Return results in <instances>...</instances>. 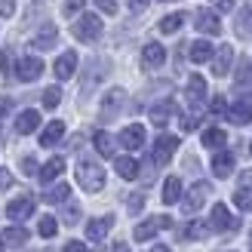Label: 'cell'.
I'll list each match as a JSON object with an SVG mask.
<instances>
[{
    "instance_id": "obj_1",
    "label": "cell",
    "mask_w": 252,
    "mask_h": 252,
    "mask_svg": "<svg viewBox=\"0 0 252 252\" xmlns=\"http://www.w3.org/2000/svg\"><path fill=\"white\" fill-rule=\"evenodd\" d=\"M77 182H80V188L83 191H90V194H95V191H102L105 188V169L98 166L95 160H80L77 163Z\"/></svg>"
},
{
    "instance_id": "obj_2",
    "label": "cell",
    "mask_w": 252,
    "mask_h": 252,
    "mask_svg": "<svg viewBox=\"0 0 252 252\" xmlns=\"http://www.w3.org/2000/svg\"><path fill=\"white\" fill-rule=\"evenodd\" d=\"M74 37H77L80 43H95L98 37H102V19H98L95 12H83V16L74 22Z\"/></svg>"
},
{
    "instance_id": "obj_3",
    "label": "cell",
    "mask_w": 252,
    "mask_h": 252,
    "mask_svg": "<svg viewBox=\"0 0 252 252\" xmlns=\"http://www.w3.org/2000/svg\"><path fill=\"white\" fill-rule=\"evenodd\" d=\"M209 228L219 231V234L221 231H237V228H240V221L231 216L224 203H216V206H212V216H209Z\"/></svg>"
},
{
    "instance_id": "obj_4",
    "label": "cell",
    "mask_w": 252,
    "mask_h": 252,
    "mask_svg": "<svg viewBox=\"0 0 252 252\" xmlns=\"http://www.w3.org/2000/svg\"><path fill=\"white\" fill-rule=\"evenodd\" d=\"M172 224V219L169 216H154V219H148V221H142V224H135V231H132V237L138 243H145V240H151L160 228H169Z\"/></svg>"
},
{
    "instance_id": "obj_5",
    "label": "cell",
    "mask_w": 252,
    "mask_h": 252,
    "mask_svg": "<svg viewBox=\"0 0 252 252\" xmlns=\"http://www.w3.org/2000/svg\"><path fill=\"white\" fill-rule=\"evenodd\" d=\"M224 114H228V120H231L234 126H246V123H252V93H246L240 102L231 105Z\"/></svg>"
},
{
    "instance_id": "obj_6",
    "label": "cell",
    "mask_w": 252,
    "mask_h": 252,
    "mask_svg": "<svg viewBox=\"0 0 252 252\" xmlns=\"http://www.w3.org/2000/svg\"><path fill=\"white\" fill-rule=\"evenodd\" d=\"M175 148H179V135H160L154 142V163L157 166H166L169 157L175 154Z\"/></svg>"
},
{
    "instance_id": "obj_7",
    "label": "cell",
    "mask_w": 252,
    "mask_h": 252,
    "mask_svg": "<svg viewBox=\"0 0 252 252\" xmlns=\"http://www.w3.org/2000/svg\"><path fill=\"white\" fill-rule=\"evenodd\" d=\"M209 197V182H197L191 191H188V197H185V203H182V209L188 212V216H194V212L203 206V200Z\"/></svg>"
},
{
    "instance_id": "obj_8",
    "label": "cell",
    "mask_w": 252,
    "mask_h": 252,
    "mask_svg": "<svg viewBox=\"0 0 252 252\" xmlns=\"http://www.w3.org/2000/svg\"><path fill=\"white\" fill-rule=\"evenodd\" d=\"M212 74L216 77H224V74L231 71V62H234V46L231 43H224V46H219V53H212Z\"/></svg>"
},
{
    "instance_id": "obj_9",
    "label": "cell",
    "mask_w": 252,
    "mask_h": 252,
    "mask_svg": "<svg viewBox=\"0 0 252 252\" xmlns=\"http://www.w3.org/2000/svg\"><path fill=\"white\" fill-rule=\"evenodd\" d=\"M40 74H43V62H40V59H34V56L19 59V65H16V77H19V80L31 83V80L40 77Z\"/></svg>"
},
{
    "instance_id": "obj_10",
    "label": "cell",
    "mask_w": 252,
    "mask_h": 252,
    "mask_svg": "<svg viewBox=\"0 0 252 252\" xmlns=\"http://www.w3.org/2000/svg\"><path fill=\"white\" fill-rule=\"evenodd\" d=\"M114 228V219L111 216H102V219H93L90 224H86V240L90 243H102L105 237H108V231Z\"/></svg>"
},
{
    "instance_id": "obj_11",
    "label": "cell",
    "mask_w": 252,
    "mask_h": 252,
    "mask_svg": "<svg viewBox=\"0 0 252 252\" xmlns=\"http://www.w3.org/2000/svg\"><path fill=\"white\" fill-rule=\"evenodd\" d=\"M194 28H197L200 34H219V31H221V22H219L216 12L197 9V12H194Z\"/></svg>"
},
{
    "instance_id": "obj_12",
    "label": "cell",
    "mask_w": 252,
    "mask_h": 252,
    "mask_svg": "<svg viewBox=\"0 0 252 252\" xmlns=\"http://www.w3.org/2000/svg\"><path fill=\"white\" fill-rule=\"evenodd\" d=\"M31 212H34V200H31V197H16V200H9V206H6V216H9L12 221L31 219Z\"/></svg>"
},
{
    "instance_id": "obj_13",
    "label": "cell",
    "mask_w": 252,
    "mask_h": 252,
    "mask_svg": "<svg viewBox=\"0 0 252 252\" xmlns=\"http://www.w3.org/2000/svg\"><path fill=\"white\" fill-rule=\"evenodd\" d=\"M123 102H126V93H123V90H111V93L105 95V102H102V120H114V117L120 114Z\"/></svg>"
},
{
    "instance_id": "obj_14",
    "label": "cell",
    "mask_w": 252,
    "mask_h": 252,
    "mask_svg": "<svg viewBox=\"0 0 252 252\" xmlns=\"http://www.w3.org/2000/svg\"><path fill=\"white\" fill-rule=\"evenodd\" d=\"M120 145L129 148V151H138V148L145 145V126H138V123L126 126V129L120 132Z\"/></svg>"
},
{
    "instance_id": "obj_15",
    "label": "cell",
    "mask_w": 252,
    "mask_h": 252,
    "mask_svg": "<svg viewBox=\"0 0 252 252\" xmlns=\"http://www.w3.org/2000/svg\"><path fill=\"white\" fill-rule=\"evenodd\" d=\"M53 71H56V77H59V80H68L71 74L77 71V53H74V49H68V53H62Z\"/></svg>"
},
{
    "instance_id": "obj_16",
    "label": "cell",
    "mask_w": 252,
    "mask_h": 252,
    "mask_svg": "<svg viewBox=\"0 0 252 252\" xmlns=\"http://www.w3.org/2000/svg\"><path fill=\"white\" fill-rule=\"evenodd\" d=\"M163 62H166V49H163L160 43H148V46L142 49V65H145V68L154 71V68L163 65Z\"/></svg>"
},
{
    "instance_id": "obj_17",
    "label": "cell",
    "mask_w": 252,
    "mask_h": 252,
    "mask_svg": "<svg viewBox=\"0 0 252 252\" xmlns=\"http://www.w3.org/2000/svg\"><path fill=\"white\" fill-rule=\"evenodd\" d=\"M62 172H65V160H62V157H53V160H46V163H43L37 175H40V182H43V185H49V182H56Z\"/></svg>"
},
{
    "instance_id": "obj_18",
    "label": "cell",
    "mask_w": 252,
    "mask_h": 252,
    "mask_svg": "<svg viewBox=\"0 0 252 252\" xmlns=\"http://www.w3.org/2000/svg\"><path fill=\"white\" fill-rule=\"evenodd\" d=\"M172 114H175V105H172V98H166V102H160V105L151 108V123L163 129V126L169 123V117H172Z\"/></svg>"
},
{
    "instance_id": "obj_19",
    "label": "cell",
    "mask_w": 252,
    "mask_h": 252,
    "mask_svg": "<svg viewBox=\"0 0 252 252\" xmlns=\"http://www.w3.org/2000/svg\"><path fill=\"white\" fill-rule=\"evenodd\" d=\"M37 126H40V114H37V111H22L16 117V132L19 135H31Z\"/></svg>"
},
{
    "instance_id": "obj_20",
    "label": "cell",
    "mask_w": 252,
    "mask_h": 252,
    "mask_svg": "<svg viewBox=\"0 0 252 252\" xmlns=\"http://www.w3.org/2000/svg\"><path fill=\"white\" fill-rule=\"evenodd\" d=\"M212 172H216L219 179H228V175L234 172V154H228V151H219V154L212 157Z\"/></svg>"
},
{
    "instance_id": "obj_21",
    "label": "cell",
    "mask_w": 252,
    "mask_h": 252,
    "mask_svg": "<svg viewBox=\"0 0 252 252\" xmlns=\"http://www.w3.org/2000/svg\"><path fill=\"white\" fill-rule=\"evenodd\" d=\"M62 135H65V123H62V120H53V123H49L46 129H43L40 145H43V148H53V145L62 142Z\"/></svg>"
},
{
    "instance_id": "obj_22",
    "label": "cell",
    "mask_w": 252,
    "mask_h": 252,
    "mask_svg": "<svg viewBox=\"0 0 252 252\" xmlns=\"http://www.w3.org/2000/svg\"><path fill=\"white\" fill-rule=\"evenodd\" d=\"M182 200V179H175V175H169L166 182H163V203L172 206Z\"/></svg>"
},
{
    "instance_id": "obj_23",
    "label": "cell",
    "mask_w": 252,
    "mask_h": 252,
    "mask_svg": "<svg viewBox=\"0 0 252 252\" xmlns=\"http://www.w3.org/2000/svg\"><path fill=\"white\" fill-rule=\"evenodd\" d=\"M56 40H59V31L53 28V25H46V28L37 34V37H31V46H34V49H53Z\"/></svg>"
},
{
    "instance_id": "obj_24",
    "label": "cell",
    "mask_w": 252,
    "mask_h": 252,
    "mask_svg": "<svg viewBox=\"0 0 252 252\" xmlns=\"http://www.w3.org/2000/svg\"><path fill=\"white\" fill-rule=\"evenodd\" d=\"M114 166H117V175L126 179V182H132L135 175H138V160H132V157H117Z\"/></svg>"
},
{
    "instance_id": "obj_25",
    "label": "cell",
    "mask_w": 252,
    "mask_h": 252,
    "mask_svg": "<svg viewBox=\"0 0 252 252\" xmlns=\"http://www.w3.org/2000/svg\"><path fill=\"white\" fill-rule=\"evenodd\" d=\"M206 95V80L200 77V74H194L191 80H188V98H191V105H200Z\"/></svg>"
},
{
    "instance_id": "obj_26",
    "label": "cell",
    "mask_w": 252,
    "mask_h": 252,
    "mask_svg": "<svg viewBox=\"0 0 252 252\" xmlns=\"http://www.w3.org/2000/svg\"><path fill=\"white\" fill-rule=\"evenodd\" d=\"M212 53H216V49H212L209 40H197V43H191V62H194V65H203V62H209Z\"/></svg>"
},
{
    "instance_id": "obj_27",
    "label": "cell",
    "mask_w": 252,
    "mask_h": 252,
    "mask_svg": "<svg viewBox=\"0 0 252 252\" xmlns=\"http://www.w3.org/2000/svg\"><path fill=\"white\" fill-rule=\"evenodd\" d=\"M95 151H98L102 157H114V151H117V142H114V138H111L105 129H98V132H95Z\"/></svg>"
},
{
    "instance_id": "obj_28",
    "label": "cell",
    "mask_w": 252,
    "mask_h": 252,
    "mask_svg": "<svg viewBox=\"0 0 252 252\" xmlns=\"http://www.w3.org/2000/svg\"><path fill=\"white\" fill-rule=\"evenodd\" d=\"M209 234H212L209 221H200V219H194V221L185 228V237H188V240H203V237H209Z\"/></svg>"
},
{
    "instance_id": "obj_29",
    "label": "cell",
    "mask_w": 252,
    "mask_h": 252,
    "mask_svg": "<svg viewBox=\"0 0 252 252\" xmlns=\"http://www.w3.org/2000/svg\"><path fill=\"white\" fill-rule=\"evenodd\" d=\"M28 231L25 228H19V224H9V228L3 231V243H9V246H22V243H28Z\"/></svg>"
},
{
    "instance_id": "obj_30",
    "label": "cell",
    "mask_w": 252,
    "mask_h": 252,
    "mask_svg": "<svg viewBox=\"0 0 252 252\" xmlns=\"http://www.w3.org/2000/svg\"><path fill=\"white\" fill-rule=\"evenodd\" d=\"M224 142H228V132L219 129V126H212V129H206V132H203V145H206V148H212V151H219Z\"/></svg>"
},
{
    "instance_id": "obj_31",
    "label": "cell",
    "mask_w": 252,
    "mask_h": 252,
    "mask_svg": "<svg viewBox=\"0 0 252 252\" xmlns=\"http://www.w3.org/2000/svg\"><path fill=\"white\" fill-rule=\"evenodd\" d=\"M68 194H71V185H53V188H46V194H43V200L46 203H65L68 200Z\"/></svg>"
},
{
    "instance_id": "obj_32",
    "label": "cell",
    "mask_w": 252,
    "mask_h": 252,
    "mask_svg": "<svg viewBox=\"0 0 252 252\" xmlns=\"http://www.w3.org/2000/svg\"><path fill=\"white\" fill-rule=\"evenodd\" d=\"M185 25V12H172V16L160 19V34H175Z\"/></svg>"
},
{
    "instance_id": "obj_33",
    "label": "cell",
    "mask_w": 252,
    "mask_h": 252,
    "mask_svg": "<svg viewBox=\"0 0 252 252\" xmlns=\"http://www.w3.org/2000/svg\"><path fill=\"white\" fill-rule=\"evenodd\" d=\"M37 231H40V237H46V240H49V237H56L59 221H56L53 216H43V219H40V224H37Z\"/></svg>"
},
{
    "instance_id": "obj_34",
    "label": "cell",
    "mask_w": 252,
    "mask_h": 252,
    "mask_svg": "<svg viewBox=\"0 0 252 252\" xmlns=\"http://www.w3.org/2000/svg\"><path fill=\"white\" fill-rule=\"evenodd\" d=\"M234 203L240 206V209H252V185H249V188H237Z\"/></svg>"
},
{
    "instance_id": "obj_35",
    "label": "cell",
    "mask_w": 252,
    "mask_h": 252,
    "mask_svg": "<svg viewBox=\"0 0 252 252\" xmlns=\"http://www.w3.org/2000/svg\"><path fill=\"white\" fill-rule=\"evenodd\" d=\"M197 126H200V105H194L191 114H185V117H182V129H185V132L197 129Z\"/></svg>"
},
{
    "instance_id": "obj_36",
    "label": "cell",
    "mask_w": 252,
    "mask_h": 252,
    "mask_svg": "<svg viewBox=\"0 0 252 252\" xmlns=\"http://www.w3.org/2000/svg\"><path fill=\"white\" fill-rule=\"evenodd\" d=\"M62 102V90L59 86H49V90L43 93V108H56Z\"/></svg>"
},
{
    "instance_id": "obj_37",
    "label": "cell",
    "mask_w": 252,
    "mask_h": 252,
    "mask_svg": "<svg viewBox=\"0 0 252 252\" xmlns=\"http://www.w3.org/2000/svg\"><path fill=\"white\" fill-rule=\"evenodd\" d=\"M62 219H65V224H77L80 221V206L77 203H68L65 212H62Z\"/></svg>"
},
{
    "instance_id": "obj_38",
    "label": "cell",
    "mask_w": 252,
    "mask_h": 252,
    "mask_svg": "<svg viewBox=\"0 0 252 252\" xmlns=\"http://www.w3.org/2000/svg\"><path fill=\"white\" fill-rule=\"evenodd\" d=\"M126 206H129V212H132V216H135V212H142V206H145V194H132Z\"/></svg>"
},
{
    "instance_id": "obj_39",
    "label": "cell",
    "mask_w": 252,
    "mask_h": 252,
    "mask_svg": "<svg viewBox=\"0 0 252 252\" xmlns=\"http://www.w3.org/2000/svg\"><path fill=\"white\" fill-rule=\"evenodd\" d=\"M86 6V0H65V16H74V12H80Z\"/></svg>"
},
{
    "instance_id": "obj_40",
    "label": "cell",
    "mask_w": 252,
    "mask_h": 252,
    "mask_svg": "<svg viewBox=\"0 0 252 252\" xmlns=\"http://www.w3.org/2000/svg\"><path fill=\"white\" fill-rule=\"evenodd\" d=\"M95 6L102 12H108V16H114V12H117V0H95Z\"/></svg>"
},
{
    "instance_id": "obj_41",
    "label": "cell",
    "mask_w": 252,
    "mask_h": 252,
    "mask_svg": "<svg viewBox=\"0 0 252 252\" xmlns=\"http://www.w3.org/2000/svg\"><path fill=\"white\" fill-rule=\"evenodd\" d=\"M209 111H212V114H224V111H228V102H224L221 95H216V98H212V105H209Z\"/></svg>"
},
{
    "instance_id": "obj_42",
    "label": "cell",
    "mask_w": 252,
    "mask_h": 252,
    "mask_svg": "<svg viewBox=\"0 0 252 252\" xmlns=\"http://www.w3.org/2000/svg\"><path fill=\"white\" fill-rule=\"evenodd\" d=\"M12 12H16V0H0V16L9 19Z\"/></svg>"
},
{
    "instance_id": "obj_43",
    "label": "cell",
    "mask_w": 252,
    "mask_h": 252,
    "mask_svg": "<svg viewBox=\"0 0 252 252\" xmlns=\"http://www.w3.org/2000/svg\"><path fill=\"white\" fill-rule=\"evenodd\" d=\"M12 111V98H6V95H0V123L6 120V114Z\"/></svg>"
},
{
    "instance_id": "obj_44",
    "label": "cell",
    "mask_w": 252,
    "mask_h": 252,
    "mask_svg": "<svg viewBox=\"0 0 252 252\" xmlns=\"http://www.w3.org/2000/svg\"><path fill=\"white\" fill-rule=\"evenodd\" d=\"M22 172H25V175H37V163H34V157H25V160H22Z\"/></svg>"
},
{
    "instance_id": "obj_45",
    "label": "cell",
    "mask_w": 252,
    "mask_h": 252,
    "mask_svg": "<svg viewBox=\"0 0 252 252\" xmlns=\"http://www.w3.org/2000/svg\"><path fill=\"white\" fill-rule=\"evenodd\" d=\"M9 185H12V175H9V169H0V194H3Z\"/></svg>"
},
{
    "instance_id": "obj_46",
    "label": "cell",
    "mask_w": 252,
    "mask_h": 252,
    "mask_svg": "<svg viewBox=\"0 0 252 252\" xmlns=\"http://www.w3.org/2000/svg\"><path fill=\"white\" fill-rule=\"evenodd\" d=\"M212 3H216L219 12H231L234 9V0H212Z\"/></svg>"
},
{
    "instance_id": "obj_47",
    "label": "cell",
    "mask_w": 252,
    "mask_h": 252,
    "mask_svg": "<svg viewBox=\"0 0 252 252\" xmlns=\"http://www.w3.org/2000/svg\"><path fill=\"white\" fill-rule=\"evenodd\" d=\"M148 3H151V0H129V9H132V12H145Z\"/></svg>"
},
{
    "instance_id": "obj_48",
    "label": "cell",
    "mask_w": 252,
    "mask_h": 252,
    "mask_svg": "<svg viewBox=\"0 0 252 252\" xmlns=\"http://www.w3.org/2000/svg\"><path fill=\"white\" fill-rule=\"evenodd\" d=\"M65 252H86V246L80 240H71V243H65Z\"/></svg>"
},
{
    "instance_id": "obj_49",
    "label": "cell",
    "mask_w": 252,
    "mask_h": 252,
    "mask_svg": "<svg viewBox=\"0 0 252 252\" xmlns=\"http://www.w3.org/2000/svg\"><path fill=\"white\" fill-rule=\"evenodd\" d=\"M252 185V169H246L243 175H240V188H249Z\"/></svg>"
},
{
    "instance_id": "obj_50",
    "label": "cell",
    "mask_w": 252,
    "mask_h": 252,
    "mask_svg": "<svg viewBox=\"0 0 252 252\" xmlns=\"http://www.w3.org/2000/svg\"><path fill=\"white\" fill-rule=\"evenodd\" d=\"M151 252H169V246H163V243H157V246L151 249Z\"/></svg>"
},
{
    "instance_id": "obj_51",
    "label": "cell",
    "mask_w": 252,
    "mask_h": 252,
    "mask_svg": "<svg viewBox=\"0 0 252 252\" xmlns=\"http://www.w3.org/2000/svg\"><path fill=\"white\" fill-rule=\"evenodd\" d=\"M114 252H129V249H126V243H117V246H114Z\"/></svg>"
},
{
    "instance_id": "obj_52",
    "label": "cell",
    "mask_w": 252,
    "mask_h": 252,
    "mask_svg": "<svg viewBox=\"0 0 252 252\" xmlns=\"http://www.w3.org/2000/svg\"><path fill=\"white\" fill-rule=\"evenodd\" d=\"M0 252H3V240H0Z\"/></svg>"
},
{
    "instance_id": "obj_53",
    "label": "cell",
    "mask_w": 252,
    "mask_h": 252,
    "mask_svg": "<svg viewBox=\"0 0 252 252\" xmlns=\"http://www.w3.org/2000/svg\"><path fill=\"white\" fill-rule=\"evenodd\" d=\"M249 249H252V237H249Z\"/></svg>"
},
{
    "instance_id": "obj_54",
    "label": "cell",
    "mask_w": 252,
    "mask_h": 252,
    "mask_svg": "<svg viewBox=\"0 0 252 252\" xmlns=\"http://www.w3.org/2000/svg\"><path fill=\"white\" fill-rule=\"evenodd\" d=\"M249 151H252V145H249Z\"/></svg>"
}]
</instances>
